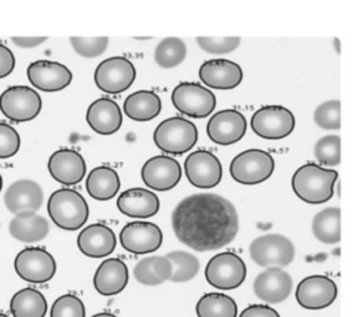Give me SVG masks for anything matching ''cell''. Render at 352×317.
<instances>
[{"instance_id":"1","label":"cell","mask_w":352,"mask_h":317,"mask_svg":"<svg viewBox=\"0 0 352 317\" xmlns=\"http://www.w3.org/2000/svg\"><path fill=\"white\" fill-rule=\"evenodd\" d=\"M172 228L183 244L195 251H212L231 243L239 221L234 204L217 193H192L172 213Z\"/></svg>"},{"instance_id":"2","label":"cell","mask_w":352,"mask_h":317,"mask_svg":"<svg viewBox=\"0 0 352 317\" xmlns=\"http://www.w3.org/2000/svg\"><path fill=\"white\" fill-rule=\"evenodd\" d=\"M338 173L333 169H323L316 163H307L298 167L292 178L294 193L304 202L319 204L333 196L334 183Z\"/></svg>"},{"instance_id":"3","label":"cell","mask_w":352,"mask_h":317,"mask_svg":"<svg viewBox=\"0 0 352 317\" xmlns=\"http://www.w3.org/2000/svg\"><path fill=\"white\" fill-rule=\"evenodd\" d=\"M47 210L54 221L62 229L76 231L88 220V203L82 195L70 188H60L50 195Z\"/></svg>"},{"instance_id":"4","label":"cell","mask_w":352,"mask_h":317,"mask_svg":"<svg viewBox=\"0 0 352 317\" xmlns=\"http://www.w3.org/2000/svg\"><path fill=\"white\" fill-rule=\"evenodd\" d=\"M154 143L164 152L183 154L191 150L198 140L197 126L182 117L164 119L154 130Z\"/></svg>"},{"instance_id":"5","label":"cell","mask_w":352,"mask_h":317,"mask_svg":"<svg viewBox=\"0 0 352 317\" xmlns=\"http://www.w3.org/2000/svg\"><path fill=\"white\" fill-rule=\"evenodd\" d=\"M253 262L263 268L287 266L296 254L293 243L283 235L268 233L256 237L249 246Z\"/></svg>"},{"instance_id":"6","label":"cell","mask_w":352,"mask_h":317,"mask_svg":"<svg viewBox=\"0 0 352 317\" xmlns=\"http://www.w3.org/2000/svg\"><path fill=\"white\" fill-rule=\"evenodd\" d=\"M274 158L264 150L250 148L238 154L230 163L231 177L241 184L253 185L265 181L274 172Z\"/></svg>"},{"instance_id":"7","label":"cell","mask_w":352,"mask_h":317,"mask_svg":"<svg viewBox=\"0 0 352 317\" xmlns=\"http://www.w3.org/2000/svg\"><path fill=\"white\" fill-rule=\"evenodd\" d=\"M206 281L219 290H234L246 277V265L241 257L226 251L212 257L205 268Z\"/></svg>"},{"instance_id":"8","label":"cell","mask_w":352,"mask_h":317,"mask_svg":"<svg viewBox=\"0 0 352 317\" xmlns=\"http://www.w3.org/2000/svg\"><path fill=\"white\" fill-rule=\"evenodd\" d=\"M172 103L182 113L192 118H205L216 107V96L198 82H180L172 91Z\"/></svg>"},{"instance_id":"9","label":"cell","mask_w":352,"mask_h":317,"mask_svg":"<svg viewBox=\"0 0 352 317\" xmlns=\"http://www.w3.org/2000/svg\"><path fill=\"white\" fill-rule=\"evenodd\" d=\"M135 78V66L124 56H111L102 60L94 74L96 86L106 93H121L126 91Z\"/></svg>"},{"instance_id":"10","label":"cell","mask_w":352,"mask_h":317,"mask_svg":"<svg viewBox=\"0 0 352 317\" xmlns=\"http://www.w3.org/2000/svg\"><path fill=\"white\" fill-rule=\"evenodd\" d=\"M0 110L11 121H30L41 110V97L26 85H14L0 95Z\"/></svg>"},{"instance_id":"11","label":"cell","mask_w":352,"mask_h":317,"mask_svg":"<svg viewBox=\"0 0 352 317\" xmlns=\"http://www.w3.org/2000/svg\"><path fill=\"white\" fill-rule=\"evenodd\" d=\"M296 125L294 115L283 106H264L258 108L250 119L253 132L270 140L283 139L289 136Z\"/></svg>"},{"instance_id":"12","label":"cell","mask_w":352,"mask_h":317,"mask_svg":"<svg viewBox=\"0 0 352 317\" xmlns=\"http://www.w3.org/2000/svg\"><path fill=\"white\" fill-rule=\"evenodd\" d=\"M14 269L22 280L38 284L54 277L56 262L47 250L28 247L16 254L14 259Z\"/></svg>"},{"instance_id":"13","label":"cell","mask_w":352,"mask_h":317,"mask_svg":"<svg viewBox=\"0 0 352 317\" xmlns=\"http://www.w3.org/2000/svg\"><path fill=\"white\" fill-rule=\"evenodd\" d=\"M184 172L194 187L204 189L216 187L223 176L219 158L206 150L191 152L184 161Z\"/></svg>"},{"instance_id":"14","label":"cell","mask_w":352,"mask_h":317,"mask_svg":"<svg viewBox=\"0 0 352 317\" xmlns=\"http://www.w3.org/2000/svg\"><path fill=\"white\" fill-rule=\"evenodd\" d=\"M337 296L336 283L322 274L302 279L296 290V299L300 306L309 310H319L330 306Z\"/></svg>"},{"instance_id":"15","label":"cell","mask_w":352,"mask_h":317,"mask_svg":"<svg viewBox=\"0 0 352 317\" xmlns=\"http://www.w3.org/2000/svg\"><path fill=\"white\" fill-rule=\"evenodd\" d=\"M143 183L154 191H169L182 178L180 163L168 155H155L147 159L142 167Z\"/></svg>"},{"instance_id":"16","label":"cell","mask_w":352,"mask_h":317,"mask_svg":"<svg viewBox=\"0 0 352 317\" xmlns=\"http://www.w3.org/2000/svg\"><path fill=\"white\" fill-rule=\"evenodd\" d=\"M121 246L133 254L153 253L162 244V232L158 225L147 221L128 222L120 233Z\"/></svg>"},{"instance_id":"17","label":"cell","mask_w":352,"mask_h":317,"mask_svg":"<svg viewBox=\"0 0 352 317\" xmlns=\"http://www.w3.org/2000/svg\"><path fill=\"white\" fill-rule=\"evenodd\" d=\"M28 80L33 86L44 92H56L66 88L72 80V71L62 63L54 60H36L28 66Z\"/></svg>"},{"instance_id":"18","label":"cell","mask_w":352,"mask_h":317,"mask_svg":"<svg viewBox=\"0 0 352 317\" xmlns=\"http://www.w3.org/2000/svg\"><path fill=\"white\" fill-rule=\"evenodd\" d=\"M246 132V119L236 110H221L213 114L206 125L209 139L220 145L239 141Z\"/></svg>"},{"instance_id":"19","label":"cell","mask_w":352,"mask_h":317,"mask_svg":"<svg viewBox=\"0 0 352 317\" xmlns=\"http://www.w3.org/2000/svg\"><path fill=\"white\" fill-rule=\"evenodd\" d=\"M293 281L287 272L280 268H267L253 281L256 296L267 303H280L292 292Z\"/></svg>"},{"instance_id":"20","label":"cell","mask_w":352,"mask_h":317,"mask_svg":"<svg viewBox=\"0 0 352 317\" xmlns=\"http://www.w3.org/2000/svg\"><path fill=\"white\" fill-rule=\"evenodd\" d=\"M85 161L76 150L60 148L48 159L50 174L55 181L65 185L80 183L85 176Z\"/></svg>"},{"instance_id":"21","label":"cell","mask_w":352,"mask_h":317,"mask_svg":"<svg viewBox=\"0 0 352 317\" xmlns=\"http://www.w3.org/2000/svg\"><path fill=\"white\" fill-rule=\"evenodd\" d=\"M201 81L214 89H232L243 78L242 69L238 63L228 59H210L199 67Z\"/></svg>"},{"instance_id":"22","label":"cell","mask_w":352,"mask_h":317,"mask_svg":"<svg viewBox=\"0 0 352 317\" xmlns=\"http://www.w3.org/2000/svg\"><path fill=\"white\" fill-rule=\"evenodd\" d=\"M43 199L44 193L41 187L33 180L22 178L14 181L7 188L4 195V204L14 214L23 211L36 213L41 207Z\"/></svg>"},{"instance_id":"23","label":"cell","mask_w":352,"mask_h":317,"mask_svg":"<svg viewBox=\"0 0 352 317\" xmlns=\"http://www.w3.org/2000/svg\"><path fill=\"white\" fill-rule=\"evenodd\" d=\"M117 244L111 228L104 224H92L85 226L77 237L80 251L89 258H103L110 255Z\"/></svg>"},{"instance_id":"24","label":"cell","mask_w":352,"mask_h":317,"mask_svg":"<svg viewBox=\"0 0 352 317\" xmlns=\"http://www.w3.org/2000/svg\"><path fill=\"white\" fill-rule=\"evenodd\" d=\"M118 210L132 218H148L158 213V196L146 188H129L117 199Z\"/></svg>"},{"instance_id":"25","label":"cell","mask_w":352,"mask_h":317,"mask_svg":"<svg viewBox=\"0 0 352 317\" xmlns=\"http://www.w3.org/2000/svg\"><path fill=\"white\" fill-rule=\"evenodd\" d=\"M88 125L99 134L116 133L122 124V114L118 104L109 97H99L87 110Z\"/></svg>"},{"instance_id":"26","label":"cell","mask_w":352,"mask_h":317,"mask_svg":"<svg viewBox=\"0 0 352 317\" xmlns=\"http://www.w3.org/2000/svg\"><path fill=\"white\" fill-rule=\"evenodd\" d=\"M128 284V268L118 258L104 259L94 274L95 290L104 296L121 292Z\"/></svg>"},{"instance_id":"27","label":"cell","mask_w":352,"mask_h":317,"mask_svg":"<svg viewBox=\"0 0 352 317\" xmlns=\"http://www.w3.org/2000/svg\"><path fill=\"white\" fill-rule=\"evenodd\" d=\"M10 235L23 243H34L43 240L50 232L48 221L33 211L15 214L8 225Z\"/></svg>"},{"instance_id":"28","label":"cell","mask_w":352,"mask_h":317,"mask_svg":"<svg viewBox=\"0 0 352 317\" xmlns=\"http://www.w3.org/2000/svg\"><path fill=\"white\" fill-rule=\"evenodd\" d=\"M120 185L118 173L110 166H98L92 169L85 181V188L89 196L96 200H109L114 198Z\"/></svg>"},{"instance_id":"29","label":"cell","mask_w":352,"mask_h":317,"mask_svg":"<svg viewBox=\"0 0 352 317\" xmlns=\"http://www.w3.org/2000/svg\"><path fill=\"white\" fill-rule=\"evenodd\" d=\"M172 273V262L166 257L160 255L142 258L133 268L135 279L144 285H158L166 280H170Z\"/></svg>"},{"instance_id":"30","label":"cell","mask_w":352,"mask_h":317,"mask_svg":"<svg viewBox=\"0 0 352 317\" xmlns=\"http://www.w3.org/2000/svg\"><path fill=\"white\" fill-rule=\"evenodd\" d=\"M126 117L135 121H150L161 111V99L153 91H138L126 96L124 102Z\"/></svg>"},{"instance_id":"31","label":"cell","mask_w":352,"mask_h":317,"mask_svg":"<svg viewBox=\"0 0 352 317\" xmlns=\"http://www.w3.org/2000/svg\"><path fill=\"white\" fill-rule=\"evenodd\" d=\"M47 301L36 288H22L15 292L10 302L14 317H44L47 314Z\"/></svg>"},{"instance_id":"32","label":"cell","mask_w":352,"mask_h":317,"mask_svg":"<svg viewBox=\"0 0 352 317\" xmlns=\"http://www.w3.org/2000/svg\"><path fill=\"white\" fill-rule=\"evenodd\" d=\"M312 232L315 237L324 244H336L341 239L340 209L327 207L319 211L312 220Z\"/></svg>"},{"instance_id":"33","label":"cell","mask_w":352,"mask_h":317,"mask_svg":"<svg viewBox=\"0 0 352 317\" xmlns=\"http://www.w3.org/2000/svg\"><path fill=\"white\" fill-rule=\"evenodd\" d=\"M195 312L198 317H236L235 301L220 292H209L199 298Z\"/></svg>"},{"instance_id":"34","label":"cell","mask_w":352,"mask_h":317,"mask_svg":"<svg viewBox=\"0 0 352 317\" xmlns=\"http://www.w3.org/2000/svg\"><path fill=\"white\" fill-rule=\"evenodd\" d=\"M187 54L186 44L179 37L162 38L154 51L155 63L164 69H172L180 64Z\"/></svg>"},{"instance_id":"35","label":"cell","mask_w":352,"mask_h":317,"mask_svg":"<svg viewBox=\"0 0 352 317\" xmlns=\"http://www.w3.org/2000/svg\"><path fill=\"white\" fill-rule=\"evenodd\" d=\"M173 265L170 281L184 283L197 276L199 270V261L187 251H170L165 255Z\"/></svg>"},{"instance_id":"36","label":"cell","mask_w":352,"mask_h":317,"mask_svg":"<svg viewBox=\"0 0 352 317\" xmlns=\"http://www.w3.org/2000/svg\"><path fill=\"white\" fill-rule=\"evenodd\" d=\"M315 158L326 166H337L341 162V139L337 134L320 137L314 147Z\"/></svg>"},{"instance_id":"37","label":"cell","mask_w":352,"mask_h":317,"mask_svg":"<svg viewBox=\"0 0 352 317\" xmlns=\"http://www.w3.org/2000/svg\"><path fill=\"white\" fill-rule=\"evenodd\" d=\"M314 121L323 129H340V100L333 99L319 104L314 111Z\"/></svg>"},{"instance_id":"38","label":"cell","mask_w":352,"mask_h":317,"mask_svg":"<svg viewBox=\"0 0 352 317\" xmlns=\"http://www.w3.org/2000/svg\"><path fill=\"white\" fill-rule=\"evenodd\" d=\"M50 317H85V306L78 296L65 294L52 303Z\"/></svg>"},{"instance_id":"39","label":"cell","mask_w":352,"mask_h":317,"mask_svg":"<svg viewBox=\"0 0 352 317\" xmlns=\"http://www.w3.org/2000/svg\"><path fill=\"white\" fill-rule=\"evenodd\" d=\"M70 44L78 55L96 58L106 51L109 37H70Z\"/></svg>"},{"instance_id":"40","label":"cell","mask_w":352,"mask_h":317,"mask_svg":"<svg viewBox=\"0 0 352 317\" xmlns=\"http://www.w3.org/2000/svg\"><path fill=\"white\" fill-rule=\"evenodd\" d=\"M198 45L209 54H228L238 48L241 37H197Z\"/></svg>"},{"instance_id":"41","label":"cell","mask_w":352,"mask_h":317,"mask_svg":"<svg viewBox=\"0 0 352 317\" xmlns=\"http://www.w3.org/2000/svg\"><path fill=\"white\" fill-rule=\"evenodd\" d=\"M21 145L19 133L8 124L0 122V159L14 156Z\"/></svg>"},{"instance_id":"42","label":"cell","mask_w":352,"mask_h":317,"mask_svg":"<svg viewBox=\"0 0 352 317\" xmlns=\"http://www.w3.org/2000/svg\"><path fill=\"white\" fill-rule=\"evenodd\" d=\"M15 67V56L12 51L0 43V78L7 77Z\"/></svg>"},{"instance_id":"43","label":"cell","mask_w":352,"mask_h":317,"mask_svg":"<svg viewBox=\"0 0 352 317\" xmlns=\"http://www.w3.org/2000/svg\"><path fill=\"white\" fill-rule=\"evenodd\" d=\"M239 317H280L278 312L270 306L265 305H252L248 306Z\"/></svg>"},{"instance_id":"44","label":"cell","mask_w":352,"mask_h":317,"mask_svg":"<svg viewBox=\"0 0 352 317\" xmlns=\"http://www.w3.org/2000/svg\"><path fill=\"white\" fill-rule=\"evenodd\" d=\"M12 43L22 48H33L43 44L47 37H11Z\"/></svg>"},{"instance_id":"45","label":"cell","mask_w":352,"mask_h":317,"mask_svg":"<svg viewBox=\"0 0 352 317\" xmlns=\"http://www.w3.org/2000/svg\"><path fill=\"white\" fill-rule=\"evenodd\" d=\"M92 317H117V316L111 313H98V314H94Z\"/></svg>"},{"instance_id":"46","label":"cell","mask_w":352,"mask_h":317,"mask_svg":"<svg viewBox=\"0 0 352 317\" xmlns=\"http://www.w3.org/2000/svg\"><path fill=\"white\" fill-rule=\"evenodd\" d=\"M1 188H3V177L0 174V191H1Z\"/></svg>"},{"instance_id":"47","label":"cell","mask_w":352,"mask_h":317,"mask_svg":"<svg viewBox=\"0 0 352 317\" xmlns=\"http://www.w3.org/2000/svg\"><path fill=\"white\" fill-rule=\"evenodd\" d=\"M0 317H8L7 314H4V313H0Z\"/></svg>"}]
</instances>
